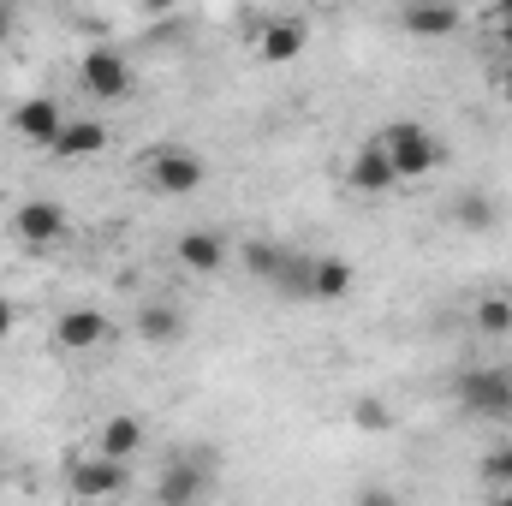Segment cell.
<instances>
[{
	"instance_id": "6da1fadb",
	"label": "cell",
	"mask_w": 512,
	"mask_h": 506,
	"mask_svg": "<svg viewBox=\"0 0 512 506\" xmlns=\"http://www.w3.org/2000/svg\"><path fill=\"white\" fill-rule=\"evenodd\" d=\"M376 149L387 155V167H393V179L405 185V179H429L435 167H441V137L429 126H417V120H393V126L376 131Z\"/></svg>"
},
{
	"instance_id": "7a4b0ae2",
	"label": "cell",
	"mask_w": 512,
	"mask_h": 506,
	"mask_svg": "<svg viewBox=\"0 0 512 506\" xmlns=\"http://www.w3.org/2000/svg\"><path fill=\"white\" fill-rule=\"evenodd\" d=\"M209 495H215V453L185 447L155 477V506H203Z\"/></svg>"
},
{
	"instance_id": "3957f363",
	"label": "cell",
	"mask_w": 512,
	"mask_h": 506,
	"mask_svg": "<svg viewBox=\"0 0 512 506\" xmlns=\"http://www.w3.org/2000/svg\"><path fill=\"white\" fill-rule=\"evenodd\" d=\"M66 489L78 506H114L131 489V465H114L102 453H72L66 459Z\"/></svg>"
},
{
	"instance_id": "277c9868",
	"label": "cell",
	"mask_w": 512,
	"mask_h": 506,
	"mask_svg": "<svg viewBox=\"0 0 512 506\" xmlns=\"http://www.w3.org/2000/svg\"><path fill=\"white\" fill-rule=\"evenodd\" d=\"M453 393H459V405H465L471 417H483V423H507L512 417V370L507 364H477V370H465V376L453 381Z\"/></svg>"
},
{
	"instance_id": "5b68a950",
	"label": "cell",
	"mask_w": 512,
	"mask_h": 506,
	"mask_svg": "<svg viewBox=\"0 0 512 506\" xmlns=\"http://www.w3.org/2000/svg\"><path fill=\"white\" fill-rule=\"evenodd\" d=\"M143 179H149L155 197H191V191H203L209 167H203V155H191L179 143H161L155 155H143Z\"/></svg>"
},
{
	"instance_id": "8992f818",
	"label": "cell",
	"mask_w": 512,
	"mask_h": 506,
	"mask_svg": "<svg viewBox=\"0 0 512 506\" xmlns=\"http://www.w3.org/2000/svg\"><path fill=\"white\" fill-rule=\"evenodd\" d=\"M78 84H84V96L90 102H126L131 96V60L114 48V42H96V48H84V60H78Z\"/></svg>"
},
{
	"instance_id": "52a82bcc",
	"label": "cell",
	"mask_w": 512,
	"mask_h": 506,
	"mask_svg": "<svg viewBox=\"0 0 512 506\" xmlns=\"http://www.w3.org/2000/svg\"><path fill=\"white\" fill-rule=\"evenodd\" d=\"M66 233H72V215H66L60 203H48V197L18 203V215H12V239L30 245V251H48V245H60Z\"/></svg>"
},
{
	"instance_id": "ba28073f",
	"label": "cell",
	"mask_w": 512,
	"mask_h": 506,
	"mask_svg": "<svg viewBox=\"0 0 512 506\" xmlns=\"http://www.w3.org/2000/svg\"><path fill=\"white\" fill-rule=\"evenodd\" d=\"M12 131H18L24 143H36V149H54V137L66 131V108H60L54 96H24V102L12 108Z\"/></svg>"
},
{
	"instance_id": "9c48e42d",
	"label": "cell",
	"mask_w": 512,
	"mask_h": 506,
	"mask_svg": "<svg viewBox=\"0 0 512 506\" xmlns=\"http://www.w3.org/2000/svg\"><path fill=\"white\" fill-rule=\"evenodd\" d=\"M108 334H114V322L102 310H90V304L84 310H60V322H54V346L60 352H96Z\"/></svg>"
},
{
	"instance_id": "30bf717a",
	"label": "cell",
	"mask_w": 512,
	"mask_h": 506,
	"mask_svg": "<svg viewBox=\"0 0 512 506\" xmlns=\"http://www.w3.org/2000/svg\"><path fill=\"white\" fill-rule=\"evenodd\" d=\"M304 42H310V24H304V18H262V30H256V54H262L268 66L298 60Z\"/></svg>"
},
{
	"instance_id": "8fae6325",
	"label": "cell",
	"mask_w": 512,
	"mask_h": 506,
	"mask_svg": "<svg viewBox=\"0 0 512 506\" xmlns=\"http://www.w3.org/2000/svg\"><path fill=\"white\" fill-rule=\"evenodd\" d=\"M447 221H453L459 233H495V221H501V203H495L483 185H465V191H453V203H447Z\"/></svg>"
},
{
	"instance_id": "7c38bea8",
	"label": "cell",
	"mask_w": 512,
	"mask_h": 506,
	"mask_svg": "<svg viewBox=\"0 0 512 506\" xmlns=\"http://www.w3.org/2000/svg\"><path fill=\"white\" fill-rule=\"evenodd\" d=\"M137 447H143V417L114 411V417L96 429V447H90V453H102V459H114V465H131V459H137Z\"/></svg>"
},
{
	"instance_id": "4fadbf2b",
	"label": "cell",
	"mask_w": 512,
	"mask_h": 506,
	"mask_svg": "<svg viewBox=\"0 0 512 506\" xmlns=\"http://www.w3.org/2000/svg\"><path fill=\"white\" fill-rule=\"evenodd\" d=\"M399 179H393V167H387V155L376 143H364L358 155H352V167H346V191H358V197H382L393 191Z\"/></svg>"
},
{
	"instance_id": "5bb4252c",
	"label": "cell",
	"mask_w": 512,
	"mask_h": 506,
	"mask_svg": "<svg viewBox=\"0 0 512 506\" xmlns=\"http://www.w3.org/2000/svg\"><path fill=\"white\" fill-rule=\"evenodd\" d=\"M352 286H358V274H352L346 256H316L310 262V298L316 304H340V298H352Z\"/></svg>"
},
{
	"instance_id": "9a60e30c",
	"label": "cell",
	"mask_w": 512,
	"mask_h": 506,
	"mask_svg": "<svg viewBox=\"0 0 512 506\" xmlns=\"http://www.w3.org/2000/svg\"><path fill=\"white\" fill-rule=\"evenodd\" d=\"M179 262L191 274H221L227 268V239L209 233V227H191V233H179Z\"/></svg>"
},
{
	"instance_id": "2e32d148",
	"label": "cell",
	"mask_w": 512,
	"mask_h": 506,
	"mask_svg": "<svg viewBox=\"0 0 512 506\" xmlns=\"http://www.w3.org/2000/svg\"><path fill=\"white\" fill-rule=\"evenodd\" d=\"M114 137H108V126L102 120H66V131L54 137V155L60 161H90V155H102Z\"/></svg>"
},
{
	"instance_id": "e0dca14e",
	"label": "cell",
	"mask_w": 512,
	"mask_h": 506,
	"mask_svg": "<svg viewBox=\"0 0 512 506\" xmlns=\"http://www.w3.org/2000/svg\"><path fill=\"white\" fill-rule=\"evenodd\" d=\"M137 340L143 346H179L185 340V316L173 304H143L137 310Z\"/></svg>"
},
{
	"instance_id": "ac0fdd59",
	"label": "cell",
	"mask_w": 512,
	"mask_h": 506,
	"mask_svg": "<svg viewBox=\"0 0 512 506\" xmlns=\"http://www.w3.org/2000/svg\"><path fill=\"white\" fill-rule=\"evenodd\" d=\"M399 24H405L411 36H453V30H459V12H453V6H405Z\"/></svg>"
},
{
	"instance_id": "d6986e66",
	"label": "cell",
	"mask_w": 512,
	"mask_h": 506,
	"mask_svg": "<svg viewBox=\"0 0 512 506\" xmlns=\"http://www.w3.org/2000/svg\"><path fill=\"white\" fill-rule=\"evenodd\" d=\"M471 322H477V334H489V340L512 334V298L507 292H483L477 310H471Z\"/></svg>"
},
{
	"instance_id": "ffe728a7",
	"label": "cell",
	"mask_w": 512,
	"mask_h": 506,
	"mask_svg": "<svg viewBox=\"0 0 512 506\" xmlns=\"http://www.w3.org/2000/svg\"><path fill=\"white\" fill-rule=\"evenodd\" d=\"M310 262H316V256L286 251L280 274H274V292H280V298H310Z\"/></svg>"
},
{
	"instance_id": "44dd1931",
	"label": "cell",
	"mask_w": 512,
	"mask_h": 506,
	"mask_svg": "<svg viewBox=\"0 0 512 506\" xmlns=\"http://www.w3.org/2000/svg\"><path fill=\"white\" fill-rule=\"evenodd\" d=\"M280 262H286V245H268V239H251V245H245V268H251L262 286H274Z\"/></svg>"
},
{
	"instance_id": "7402d4cb",
	"label": "cell",
	"mask_w": 512,
	"mask_h": 506,
	"mask_svg": "<svg viewBox=\"0 0 512 506\" xmlns=\"http://www.w3.org/2000/svg\"><path fill=\"white\" fill-rule=\"evenodd\" d=\"M352 423H358L364 435H382V429H393V411H387L382 399H358V405H352Z\"/></svg>"
},
{
	"instance_id": "603a6c76",
	"label": "cell",
	"mask_w": 512,
	"mask_h": 506,
	"mask_svg": "<svg viewBox=\"0 0 512 506\" xmlns=\"http://www.w3.org/2000/svg\"><path fill=\"white\" fill-rule=\"evenodd\" d=\"M483 477H489V489H512V441L483 459Z\"/></svg>"
},
{
	"instance_id": "cb8c5ba5",
	"label": "cell",
	"mask_w": 512,
	"mask_h": 506,
	"mask_svg": "<svg viewBox=\"0 0 512 506\" xmlns=\"http://www.w3.org/2000/svg\"><path fill=\"white\" fill-rule=\"evenodd\" d=\"M495 42H501V60H512V6L495 12Z\"/></svg>"
},
{
	"instance_id": "d4e9b609",
	"label": "cell",
	"mask_w": 512,
	"mask_h": 506,
	"mask_svg": "<svg viewBox=\"0 0 512 506\" xmlns=\"http://www.w3.org/2000/svg\"><path fill=\"white\" fill-rule=\"evenodd\" d=\"M358 506H405V501H399L393 489H364V495H358Z\"/></svg>"
},
{
	"instance_id": "484cf974",
	"label": "cell",
	"mask_w": 512,
	"mask_h": 506,
	"mask_svg": "<svg viewBox=\"0 0 512 506\" xmlns=\"http://www.w3.org/2000/svg\"><path fill=\"white\" fill-rule=\"evenodd\" d=\"M495 90H501V102L512 108V60H501V72H495Z\"/></svg>"
},
{
	"instance_id": "4316f807",
	"label": "cell",
	"mask_w": 512,
	"mask_h": 506,
	"mask_svg": "<svg viewBox=\"0 0 512 506\" xmlns=\"http://www.w3.org/2000/svg\"><path fill=\"white\" fill-rule=\"evenodd\" d=\"M12 328H18V310H12V298H0V340H6Z\"/></svg>"
},
{
	"instance_id": "83f0119b",
	"label": "cell",
	"mask_w": 512,
	"mask_h": 506,
	"mask_svg": "<svg viewBox=\"0 0 512 506\" xmlns=\"http://www.w3.org/2000/svg\"><path fill=\"white\" fill-rule=\"evenodd\" d=\"M489 506H512V489H489Z\"/></svg>"
},
{
	"instance_id": "f1b7e54d",
	"label": "cell",
	"mask_w": 512,
	"mask_h": 506,
	"mask_svg": "<svg viewBox=\"0 0 512 506\" xmlns=\"http://www.w3.org/2000/svg\"><path fill=\"white\" fill-rule=\"evenodd\" d=\"M6 36H12V12L0 6V42H6Z\"/></svg>"
},
{
	"instance_id": "f546056e",
	"label": "cell",
	"mask_w": 512,
	"mask_h": 506,
	"mask_svg": "<svg viewBox=\"0 0 512 506\" xmlns=\"http://www.w3.org/2000/svg\"><path fill=\"white\" fill-rule=\"evenodd\" d=\"M0 489H6V477H0Z\"/></svg>"
}]
</instances>
